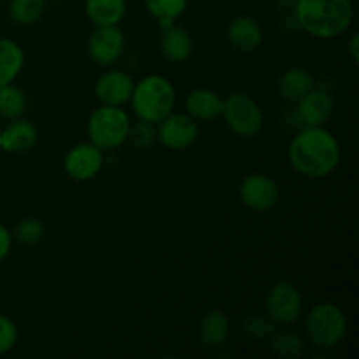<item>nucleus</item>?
Listing matches in <instances>:
<instances>
[{
    "instance_id": "obj_1",
    "label": "nucleus",
    "mask_w": 359,
    "mask_h": 359,
    "mask_svg": "<svg viewBox=\"0 0 359 359\" xmlns=\"http://www.w3.org/2000/svg\"><path fill=\"white\" fill-rule=\"evenodd\" d=\"M287 160L297 174L307 179H325L339 168L340 142L326 126H302L287 146Z\"/></svg>"
},
{
    "instance_id": "obj_2",
    "label": "nucleus",
    "mask_w": 359,
    "mask_h": 359,
    "mask_svg": "<svg viewBox=\"0 0 359 359\" xmlns=\"http://www.w3.org/2000/svg\"><path fill=\"white\" fill-rule=\"evenodd\" d=\"M293 18L298 28L321 41L342 37L354 21L353 0H294Z\"/></svg>"
},
{
    "instance_id": "obj_3",
    "label": "nucleus",
    "mask_w": 359,
    "mask_h": 359,
    "mask_svg": "<svg viewBox=\"0 0 359 359\" xmlns=\"http://www.w3.org/2000/svg\"><path fill=\"white\" fill-rule=\"evenodd\" d=\"M177 104V90L167 76L149 74L139 79L133 86L130 105L137 119L158 125L174 111Z\"/></svg>"
},
{
    "instance_id": "obj_4",
    "label": "nucleus",
    "mask_w": 359,
    "mask_h": 359,
    "mask_svg": "<svg viewBox=\"0 0 359 359\" xmlns=\"http://www.w3.org/2000/svg\"><path fill=\"white\" fill-rule=\"evenodd\" d=\"M305 340L316 349L339 347L347 337L346 312L333 302H318L305 314Z\"/></svg>"
},
{
    "instance_id": "obj_5",
    "label": "nucleus",
    "mask_w": 359,
    "mask_h": 359,
    "mask_svg": "<svg viewBox=\"0 0 359 359\" xmlns=\"http://www.w3.org/2000/svg\"><path fill=\"white\" fill-rule=\"evenodd\" d=\"M132 119L123 107L100 105L90 114L86 123L88 142L104 153H112L126 144Z\"/></svg>"
},
{
    "instance_id": "obj_6",
    "label": "nucleus",
    "mask_w": 359,
    "mask_h": 359,
    "mask_svg": "<svg viewBox=\"0 0 359 359\" xmlns=\"http://www.w3.org/2000/svg\"><path fill=\"white\" fill-rule=\"evenodd\" d=\"M221 118L233 135L255 139L265 128V112L259 102L245 91H235L223 98Z\"/></svg>"
},
{
    "instance_id": "obj_7",
    "label": "nucleus",
    "mask_w": 359,
    "mask_h": 359,
    "mask_svg": "<svg viewBox=\"0 0 359 359\" xmlns=\"http://www.w3.org/2000/svg\"><path fill=\"white\" fill-rule=\"evenodd\" d=\"M265 311V314L276 323L277 328L291 326L300 321L304 316V297L293 283L277 280L266 293Z\"/></svg>"
},
{
    "instance_id": "obj_8",
    "label": "nucleus",
    "mask_w": 359,
    "mask_h": 359,
    "mask_svg": "<svg viewBox=\"0 0 359 359\" xmlns=\"http://www.w3.org/2000/svg\"><path fill=\"white\" fill-rule=\"evenodd\" d=\"M158 142L168 151L181 153L196 144L200 137V123L186 112L172 111L156 125Z\"/></svg>"
},
{
    "instance_id": "obj_9",
    "label": "nucleus",
    "mask_w": 359,
    "mask_h": 359,
    "mask_svg": "<svg viewBox=\"0 0 359 359\" xmlns=\"http://www.w3.org/2000/svg\"><path fill=\"white\" fill-rule=\"evenodd\" d=\"M238 198L242 205L252 212H269L279 203L280 188L269 174L252 172L238 184Z\"/></svg>"
},
{
    "instance_id": "obj_10",
    "label": "nucleus",
    "mask_w": 359,
    "mask_h": 359,
    "mask_svg": "<svg viewBox=\"0 0 359 359\" xmlns=\"http://www.w3.org/2000/svg\"><path fill=\"white\" fill-rule=\"evenodd\" d=\"M125 48L126 37L119 25L95 27L86 42V51L91 62L105 67V69H109V67H112L121 60Z\"/></svg>"
},
{
    "instance_id": "obj_11",
    "label": "nucleus",
    "mask_w": 359,
    "mask_h": 359,
    "mask_svg": "<svg viewBox=\"0 0 359 359\" xmlns=\"http://www.w3.org/2000/svg\"><path fill=\"white\" fill-rule=\"evenodd\" d=\"M104 165L105 153L91 142L76 144L63 156V170L76 182H88L95 179Z\"/></svg>"
},
{
    "instance_id": "obj_12",
    "label": "nucleus",
    "mask_w": 359,
    "mask_h": 359,
    "mask_svg": "<svg viewBox=\"0 0 359 359\" xmlns=\"http://www.w3.org/2000/svg\"><path fill=\"white\" fill-rule=\"evenodd\" d=\"M135 81L126 70L111 69L109 67L104 74L98 76L95 81L93 93L100 105H114V107H123L130 104Z\"/></svg>"
},
{
    "instance_id": "obj_13",
    "label": "nucleus",
    "mask_w": 359,
    "mask_h": 359,
    "mask_svg": "<svg viewBox=\"0 0 359 359\" xmlns=\"http://www.w3.org/2000/svg\"><path fill=\"white\" fill-rule=\"evenodd\" d=\"M302 126H326L335 112V100L332 91L314 86L294 105Z\"/></svg>"
},
{
    "instance_id": "obj_14",
    "label": "nucleus",
    "mask_w": 359,
    "mask_h": 359,
    "mask_svg": "<svg viewBox=\"0 0 359 359\" xmlns=\"http://www.w3.org/2000/svg\"><path fill=\"white\" fill-rule=\"evenodd\" d=\"M39 142V128L25 118L11 119L0 128V151L9 154H23L34 149Z\"/></svg>"
},
{
    "instance_id": "obj_15",
    "label": "nucleus",
    "mask_w": 359,
    "mask_h": 359,
    "mask_svg": "<svg viewBox=\"0 0 359 359\" xmlns=\"http://www.w3.org/2000/svg\"><path fill=\"white\" fill-rule=\"evenodd\" d=\"M226 41L241 53H255L263 44V28L252 16H235L226 25Z\"/></svg>"
},
{
    "instance_id": "obj_16",
    "label": "nucleus",
    "mask_w": 359,
    "mask_h": 359,
    "mask_svg": "<svg viewBox=\"0 0 359 359\" xmlns=\"http://www.w3.org/2000/svg\"><path fill=\"white\" fill-rule=\"evenodd\" d=\"M223 97L210 88H195L184 98V112L198 123H212L221 118Z\"/></svg>"
},
{
    "instance_id": "obj_17",
    "label": "nucleus",
    "mask_w": 359,
    "mask_h": 359,
    "mask_svg": "<svg viewBox=\"0 0 359 359\" xmlns=\"http://www.w3.org/2000/svg\"><path fill=\"white\" fill-rule=\"evenodd\" d=\"M231 333V321L226 312L214 309L205 312L198 323V340L203 349L219 351L228 342Z\"/></svg>"
},
{
    "instance_id": "obj_18",
    "label": "nucleus",
    "mask_w": 359,
    "mask_h": 359,
    "mask_svg": "<svg viewBox=\"0 0 359 359\" xmlns=\"http://www.w3.org/2000/svg\"><path fill=\"white\" fill-rule=\"evenodd\" d=\"M160 49L165 60H168L170 63L186 62V60L191 58L193 49H195L193 35L184 27H181L177 21L167 25V27L161 28Z\"/></svg>"
},
{
    "instance_id": "obj_19",
    "label": "nucleus",
    "mask_w": 359,
    "mask_h": 359,
    "mask_svg": "<svg viewBox=\"0 0 359 359\" xmlns=\"http://www.w3.org/2000/svg\"><path fill=\"white\" fill-rule=\"evenodd\" d=\"M316 86V77L304 67H290L277 79V90L286 102L297 104Z\"/></svg>"
},
{
    "instance_id": "obj_20",
    "label": "nucleus",
    "mask_w": 359,
    "mask_h": 359,
    "mask_svg": "<svg viewBox=\"0 0 359 359\" xmlns=\"http://www.w3.org/2000/svg\"><path fill=\"white\" fill-rule=\"evenodd\" d=\"M84 13L93 27L121 25L126 16V0H84Z\"/></svg>"
},
{
    "instance_id": "obj_21",
    "label": "nucleus",
    "mask_w": 359,
    "mask_h": 359,
    "mask_svg": "<svg viewBox=\"0 0 359 359\" xmlns=\"http://www.w3.org/2000/svg\"><path fill=\"white\" fill-rule=\"evenodd\" d=\"M25 49L9 37H0V86L14 83L23 72Z\"/></svg>"
},
{
    "instance_id": "obj_22",
    "label": "nucleus",
    "mask_w": 359,
    "mask_h": 359,
    "mask_svg": "<svg viewBox=\"0 0 359 359\" xmlns=\"http://www.w3.org/2000/svg\"><path fill=\"white\" fill-rule=\"evenodd\" d=\"M270 351L276 356L286 359H298L305 354L307 349V340L297 330H290L287 326H280V330H276L272 337L269 339Z\"/></svg>"
},
{
    "instance_id": "obj_23",
    "label": "nucleus",
    "mask_w": 359,
    "mask_h": 359,
    "mask_svg": "<svg viewBox=\"0 0 359 359\" xmlns=\"http://www.w3.org/2000/svg\"><path fill=\"white\" fill-rule=\"evenodd\" d=\"M46 6V0H9L7 16L18 27H32L42 20Z\"/></svg>"
},
{
    "instance_id": "obj_24",
    "label": "nucleus",
    "mask_w": 359,
    "mask_h": 359,
    "mask_svg": "<svg viewBox=\"0 0 359 359\" xmlns=\"http://www.w3.org/2000/svg\"><path fill=\"white\" fill-rule=\"evenodd\" d=\"M27 109L28 97L23 88L16 86L14 83L0 86V118L6 121L23 118Z\"/></svg>"
},
{
    "instance_id": "obj_25",
    "label": "nucleus",
    "mask_w": 359,
    "mask_h": 359,
    "mask_svg": "<svg viewBox=\"0 0 359 359\" xmlns=\"http://www.w3.org/2000/svg\"><path fill=\"white\" fill-rule=\"evenodd\" d=\"M147 13L158 21L160 28L175 23L188 9L189 0H142Z\"/></svg>"
},
{
    "instance_id": "obj_26",
    "label": "nucleus",
    "mask_w": 359,
    "mask_h": 359,
    "mask_svg": "<svg viewBox=\"0 0 359 359\" xmlns=\"http://www.w3.org/2000/svg\"><path fill=\"white\" fill-rule=\"evenodd\" d=\"M13 241L25 248H35L46 238V224L39 217H23L11 230Z\"/></svg>"
},
{
    "instance_id": "obj_27",
    "label": "nucleus",
    "mask_w": 359,
    "mask_h": 359,
    "mask_svg": "<svg viewBox=\"0 0 359 359\" xmlns=\"http://www.w3.org/2000/svg\"><path fill=\"white\" fill-rule=\"evenodd\" d=\"M158 142V132L156 125L144 119H137L132 121L128 130V137H126V144L137 151H147Z\"/></svg>"
},
{
    "instance_id": "obj_28",
    "label": "nucleus",
    "mask_w": 359,
    "mask_h": 359,
    "mask_svg": "<svg viewBox=\"0 0 359 359\" xmlns=\"http://www.w3.org/2000/svg\"><path fill=\"white\" fill-rule=\"evenodd\" d=\"M277 326L266 314H252L242 321V332L252 340H269Z\"/></svg>"
},
{
    "instance_id": "obj_29",
    "label": "nucleus",
    "mask_w": 359,
    "mask_h": 359,
    "mask_svg": "<svg viewBox=\"0 0 359 359\" xmlns=\"http://www.w3.org/2000/svg\"><path fill=\"white\" fill-rule=\"evenodd\" d=\"M18 340H20V332L16 323L9 316L0 314V356L9 354L18 346Z\"/></svg>"
},
{
    "instance_id": "obj_30",
    "label": "nucleus",
    "mask_w": 359,
    "mask_h": 359,
    "mask_svg": "<svg viewBox=\"0 0 359 359\" xmlns=\"http://www.w3.org/2000/svg\"><path fill=\"white\" fill-rule=\"evenodd\" d=\"M13 244H14L13 233H11V230L6 226V224L0 223V263L11 255V251H13Z\"/></svg>"
},
{
    "instance_id": "obj_31",
    "label": "nucleus",
    "mask_w": 359,
    "mask_h": 359,
    "mask_svg": "<svg viewBox=\"0 0 359 359\" xmlns=\"http://www.w3.org/2000/svg\"><path fill=\"white\" fill-rule=\"evenodd\" d=\"M347 55H349L351 62L356 65V63L359 62V34L358 32H354V34L349 37V41H347Z\"/></svg>"
},
{
    "instance_id": "obj_32",
    "label": "nucleus",
    "mask_w": 359,
    "mask_h": 359,
    "mask_svg": "<svg viewBox=\"0 0 359 359\" xmlns=\"http://www.w3.org/2000/svg\"><path fill=\"white\" fill-rule=\"evenodd\" d=\"M0 2H4V0H0Z\"/></svg>"
},
{
    "instance_id": "obj_33",
    "label": "nucleus",
    "mask_w": 359,
    "mask_h": 359,
    "mask_svg": "<svg viewBox=\"0 0 359 359\" xmlns=\"http://www.w3.org/2000/svg\"><path fill=\"white\" fill-rule=\"evenodd\" d=\"M0 128H2V126H0Z\"/></svg>"
}]
</instances>
